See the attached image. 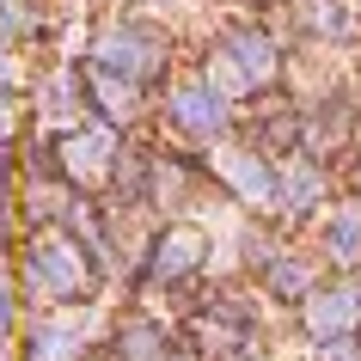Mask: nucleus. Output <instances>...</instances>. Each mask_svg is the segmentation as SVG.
<instances>
[{"mask_svg":"<svg viewBox=\"0 0 361 361\" xmlns=\"http://www.w3.org/2000/svg\"><path fill=\"white\" fill-rule=\"evenodd\" d=\"M355 312H361V294H324V300H312L306 324H312V331H343Z\"/></svg>","mask_w":361,"mask_h":361,"instance_id":"f257e3e1","label":"nucleus"},{"mask_svg":"<svg viewBox=\"0 0 361 361\" xmlns=\"http://www.w3.org/2000/svg\"><path fill=\"white\" fill-rule=\"evenodd\" d=\"M221 166H227V178H233L245 196H269V171L257 166L251 153H221Z\"/></svg>","mask_w":361,"mask_h":361,"instance_id":"f03ea898","label":"nucleus"},{"mask_svg":"<svg viewBox=\"0 0 361 361\" xmlns=\"http://www.w3.org/2000/svg\"><path fill=\"white\" fill-rule=\"evenodd\" d=\"M331 257H337V264H355L361 257V209L337 214V227H331Z\"/></svg>","mask_w":361,"mask_h":361,"instance_id":"7ed1b4c3","label":"nucleus"},{"mask_svg":"<svg viewBox=\"0 0 361 361\" xmlns=\"http://www.w3.org/2000/svg\"><path fill=\"white\" fill-rule=\"evenodd\" d=\"M178 123H184V129H214L221 111H214V98H202V92H178Z\"/></svg>","mask_w":361,"mask_h":361,"instance_id":"20e7f679","label":"nucleus"},{"mask_svg":"<svg viewBox=\"0 0 361 361\" xmlns=\"http://www.w3.org/2000/svg\"><path fill=\"white\" fill-rule=\"evenodd\" d=\"M68 349H74L68 331H43V337H37V361H68Z\"/></svg>","mask_w":361,"mask_h":361,"instance_id":"39448f33","label":"nucleus"},{"mask_svg":"<svg viewBox=\"0 0 361 361\" xmlns=\"http://www.w3.org/2000/svg\"><path fill=\"white\" fill-rule=\"evenodd\" d=\"M324 361H355V349H337V355H324Z\"/></svg>","mask_w":361,"mask_h":361,"instance_id":"423d86ee","label":"nucleus"}]
</instances>
